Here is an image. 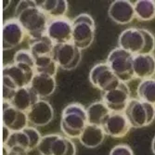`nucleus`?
<instances>
[{"instance_id":"nucleus-1","label":"nucleus","mask_w":155,"mask_h":155,"mask_svg":"<svg viewBox=\"0 0 155 155\" xmlns=\"http://www.w3.org/2000/svg\"><path fill=\"white\" fill-rule=\"evenodd\" d=\"M15 19L30 38H38L47 35L50 22L49 17L37 6L35 1L31 0L19 2L15 10Z\"/></svg>"},{"instance_id":"nucleus-2","label":"nucleus","mask_w":155,"mask_h":155,"mask_svg":"<svg viewBox=\"0 0 155 155\" xmlns=\"http://www.w3.org/2000/svg\"><path fill=\"white\" fill-rule=\"evenodd\" d=\"M35 74V69L27 64L15 63L3 68V101L10 102L18 89L29 87Z\"/></svg>"},{"instance_id":"nucleus-3","label":"nucleus","mask_w":155,"mask_h":155,"mask_svg":"<svg viewBox=\"0 0 155 155\" xmlns=\"http://www.w3.org/2000/svg\"><path fill=\"white\" fill-rule=\"evenodd\" d=\"M118 46L134 56L152 54L155 49V37L147 29L128 28L121 33Z\"/></svg>"},{"instance_id":"nucleus-4","label":"nucleus","mask_w":155,"mask_h":155,"mask_svg":"<svg viewBox=\"0 0 155 155\" xmlns=\"http://www.w3.org/2000/svg\"><path fill=\"white\" fill-rule=\"evenodd\" d=\"M88 124L87 110L81 104L73 103L66 106L62 111L61 128L69 138H79Z\"/></svg>"},{"instance_id":"nucleus-5","label":"nucleus","mask_w":155,"mask_h":155,"mask_svg":"<svg viewBox=\"0 0 155 155\" xmlns=\"http://www.w3.org/2000/svg\"><path fill=\"white\" fill-rule=\"evenodd\" d=\"M42 136L34 126H28L21 131L12 132L8 140L3 144L4 155L9 153L25 154L37 149Z\"/></svg>"},{"instance_id":"nucleus-6","label":"nucleus","mask_w":155,"mask_h":155,"mask_svg":"<svg viewBox=\"0 0 155 155\" xmlns=\"http://www.w3.org/2000/svg\"><path fill=\"white\" fill-rule=\"evenodd\" d=\"M134 57L128 51L118 47L110 52L106 62L121 82L127 84L136 78L133 65Z\"/></svg>"},{"instance_id":"nucleus-7","label":"nucleus","mask_w":155,"mask_h":155,"mask_svg":"<svg viewBox=\"0 0 155 155\" xmlns=\"http://www.w3.org/2000/svg\"><path fill=\"white\" fill-rule=\"evenodd\" d=\"M124 114L132 128H143L155 120V106L138 98H131Z\"/></svg>"},{"instance_id":"nucleus-8","label":"nucleus","mask_w":155,"mask_h":155,"mask_svg":"<svg viewBox=\"0 0 155 155\" xmlns=\"http://www.w3.org/2000/svg\"><path fill=\"white\" fill-rule=\"evenodd\" d=\"M37 150L41 155H76V147L73 140L60 134L42 137Z\"/></svg>"},{"instance_id":"nucleus-9","label":"nucleus","mask_w":155,"mask_h":155,"mask_svg":"<svg viewBox=\"0 0 155 155\" xmlns=\"http://www.w3.org/2000/svg\"><path fill=\"white\" fill-rule=\"evenodd\" d=\"M95 38V21L87 13H82L73 21V40L79 49L89 48Z\"/></svg>"},{"instance_id":"nucleus-10","label":"nucleus","mask_w":155,"mask_h":155,"mask_svg":"<svg viewBox=\"0 0 155 155\" xmlns=\"http://www.w3.org/2000/svg\"><path fill=\"white\" fill-rule=\"evenodd\" d=\"M52 58L57 65L67 71L76 69L81 62L82 53L74 44H57L54 46L52 51Z\"/></svg>"},{"instance_id":"nucleus-11","label":"nucleus","mask_w":155,"mask_h":155,"mask_svg":"<svg viewBox=\"0 0 155 155\" xmlns=\"http://www.w3.org/2000/svg\"><path fill=\"white\" fill-rule=\"evenodd\" d=\"M89 80L92 86L101 90L102 93L116 88L121 83L107 62H101L95 65L90 71Z\"/></svg>"},{"instance_id":"nucleus-12","label":"nucleus","mask_w":155,"mask_h":155,"mask_svg":"<svg viewBox=\"0 0 155 155\" xmlns=\"http://www.w3.org/2000/svg\"><path fill=\"white\" fill-rule=\"evenodd\" d=\"M130 95L127 84L121 82L116 88L102 93V101L111 112H124L131 100Z\"/></svg>"},{"instance_id":"nucleus-13","label":"nucleus","mask_w":155,"mask_h":155,"mask_svg":"<svg viewBox=\"0 0 155 155\" xmlns=\"http://www.w3.org/2000/svg\"><path fill=\"white\" fill-rule=\"evenodd\" d=\"M47 35L55 45L71 43L73 40V21L66 18L51 20L47 30Z\"/></svg>"},{"instance_id":"nucleus-14","label":"nucleus","mask_w":155,"mask_h":155,"mask_svg":"<svg viewBox=\"0 0 155 155\" xmlns=\"http://www.w3.org/2000/svg\"><path fill=\"white\" fill-rule=\"evenodd\" d=\"M101 127L105 134L114 138H123L132 128L124 112H110Z\"/></svg>"},{"instance_id":"nucleus-15","label":"nucleus","mask_w":155,"mask_h":155,"mask_svg":"<svg viewBox=\"0 0 155 155\" xmlns=\"http://www.w3.org/2000/svg\"><path fill=\"white\" fill-rule=\"evenodd\" d=\"M3 126L11 132L21 131L28 127L27 114L13 107L9 102L3 101Z\"/></svg>"},{"instance_id":"nucleus-16","label":"nucleus","mask_w":155,"mask_h":155,"mask_svg":"<svg viewBox=\"0 0 155 155\" xmlns=\"http://www.w3.org/2000/svg\"><path fill=\"white\" fill-rule=\"evenodd\" d=\"M26 33L16 19L4 22L2 30L3 50H10L22 43Z\"/></svg>"},{"instance_id":"nucleus-17","label":"nucleus","mask_w":155,"mask_h":155,"mask_svg":"<svg viewBox=\"0 0 155 155\" xmlns=\"http://www.w3.org/2000/svg\"><path fill=\"white\" fill-rule=\"evenodd\" d=\"M108 14L111 21L121 25L128 24L136 18L134 4L127 0L114 1L109 8Z\"/></svg>"},{"instance_id":"nucleus-18","label":"nucleus","mask_w":155,"mask_h":155,"mask_svg":"<svg viewBox=\"0 0 155 155\" xmlns=\"http://www.w3.org/2000/svg\"><path fill=\"white\" fill-rule=\"evenodd\" d=\"M29 124L34 127L46 126L54 118V110L49 102L40 100L29 111L27 112Z\"/></svg>"},{"instance_id":"nucleus-19","label":"nucleus","mask_w":155,"mask_h":155,"mask_svg":"<svg viewBox=\"0 0 155 155\" xmlns=\"http://www.w3.org/2000/svg\"><path fill=\"white\" fill-rule=\"evenodd\" d=\"M135 76L141 81L151 79L155 75V56L153 54L137 55L134 57Z\"/></svg>"},{"instance_id":"nucleus-20","label":"nucleus","mask_w":155,"mask_h":155,"mask_svg":"<svg viewBox=\"0 0 155 155\" xmlns=\"http://www.w3.org/2000/svg\"><path fill=\"white\" fill-rule=\"evenodd\" d=\"M39 98L40 97L29 86L18 89L9 103L16 109L27 114L40 101Z\"/></svg>"},{"instance_id":"nucleus-21","label":"nucleus","mask_w":155,"mask_h":155,"mask_svg":"<svg viewBox=\"0 0 155 155\" xmlns=\"http://www.w3.org/2000/svg\"><path fill=\"white\" fill-rule=\"evenodd\" d=\"M30 87L40 98L51 96L56 90V79L45 74H35Z\"/></svg>"},{"instance_id":"nucleus-22","label":"nucleus","mask_w":155,"mask_h":155,"mask_svg":"<svg viewBox=\"0 0 155 155\" xmlns=\"http://www.w3.org/2000/svg\"><path fill=\"white\" fill-rule=\"evenodd\" d=\"M106 134L101 126L88 124L80 136L79 140L84 147L95 149L103 143Z\"/></svg>"},{"instance_id":"nucleus-23","label":"nucleus","mask_w":155,"mask_h":155,"mask_svg":"<svg viewBox=\"0 0 155 155\" xmlns=\"http://www.w3.org/2000/svg\"><path fill=\"white\" fill-rule=\"evenodd\" d=\"M35 2L49 18H64L68 11V2L66 0H41Z\"/></svg>"},{"instance_id":"nucleus-24","label":"nucleus","mask_w":155,"mask_h":155,"mask_svg":"<svg viewBox=\"0 0 155 155\" xmlns=\"http://www.w3.org/2000/svg\"><path fill=\"white\" fill-rule=\"evenodd\" d=\"M28 44H29V50L32 53L34 59L42 57V56L52 55L55 46L52 40L47 35L38 38H30Z\"/></svg>"},{"instance_id":"nucleus-25","label":"nucleus","mask_w":155,"mask_h":155,"mask_svg":"<svg viewBox=\"0 0 155 155\" xmlns=\"http://www.w3.org/2000/svg\"><path fill=\"white\" fill-rule=\"evenodd\" d=\"M88 124L101 126L105 119L110 115V110L103 101H97L90 104L87 109Z\"/></svg>"},{"instance_id":"nucleus-26","label":"nucleus","mask_w":155,"mask_h":155,"mask_svg":"<svg viewBox=\"0 0 155 155\" xmlns=\"http://www.w3.org/2000/svg\"><path fill=\"white\" fill-rule=\"evenodd\" d=\"M136 19L140 21H150L155 19L154 0H138L134 4Z\"/></svg>"},{"instance_id":"nucleus-27","label":"nucleus","mask_w":155,"mask_h":155,"mask_svg":"<svg viewBox=\"0 0 155 155\" xmlns=\"http://www.w3.org/2000/svg\"><path fill=\"white\" fill-rule=\"evenodd\" d=\"M137 98L155 106V79L141 81L137 87Z\"/></svg>"},{"instance_id":"nucleus-28","label":"nucleus","mask_w":155,"mask_h":155,"mask_svg":"<svg viewBox=\"0 0 155 155\" xmlns=\"http://www.w3.org/2000/svg\"><path fill=\"white\" fill-rule=\"evenodd\" d=\"M35 74H45L51 76L57 74L58 65L52 58V55L42 56V57L35 58Z\"/></svg>"},{"instance_id":"nucleus-29","label":"nucleus","mask_w":155,"mask_h":155,"mask_svg":"<svg viewBox=\"0 0 155 155\" xmlns=\"http://www.w3.org/2000/svg\"><path fill=\"white\" fill-rule=\"evenodd\" d=\"M13 62L15 63H23L27 64L35 69V60L32 53L30 50H25V49H21L17 51L14 55L13 58Z\"/></svg>"},{"instance_id":"nucleus-30","label":"nucleus","mask_w":155,"mask_h":155,"mask_svg":"<svg viewBox=\"0 0 155 155\" xmlns=\"http://www.w3.org/2000/svg\"><path fill=\"white\" fill-rule=\"evenodd\" d=\"M110 155H135L130 146L126 144H119L111 149Z\"/></svg>"},{"instance_id":"nucleus-31","label":"nucleus","mask_w":155,"mask_h":155,"mask_svg":"<svg viewBox=\"0 0 155 155\" xmlns=\"http://www.w3.org/2000/svg\"><path fill=\"white\" fill-rule=\"evenodd\" d=\"M11 131L9 130V129H8L7 127H5V126H3V144L4 143H6L8 140V138H9V137L11 136Z\"/></svg>"},{"instance_id":"nucleus-32","label":"nucleus","mask_w":155,"mask_h":155,"mask_svg":"<svg viewBox=\"0 0 155 155\" xmlns=\"http://www.w3.org/2000/svg\"><path fill=\"white\" fill-rule=\"evenodd\" d=\"M151 150H152V153L155 155V137H153L152 142H151Z\"/></svg>"},{"instance_id":"nucleus-33","label":"nucleus","mask_w":155,"mask_h":155,"mask_svg":"<svg viewBox=\"0 0 155 155\" xmlns=\"http://www.w3.org/2000/svg\"><path fill=\"white\" fill-rule=\"evenodd\" d=\"M10 2H11V1H7V0H4V1H2L4 10H6V9H7V6H8V5H10Z\"/></svg>"},{"instance_id":"nucleus-34","label":"nucleus","mask_w":155,"mask_h":155,"mask_svg":"<svg viewBox=\"0 0 155 155\" xmlns=\"http://www.w3.org/2000/svg\"><path fill=\"white\" fill-rule=\"evenodd\" d=\"M7 155H25V154H16V153H9V154H7Z\"/></svg>"}]
</instances>
